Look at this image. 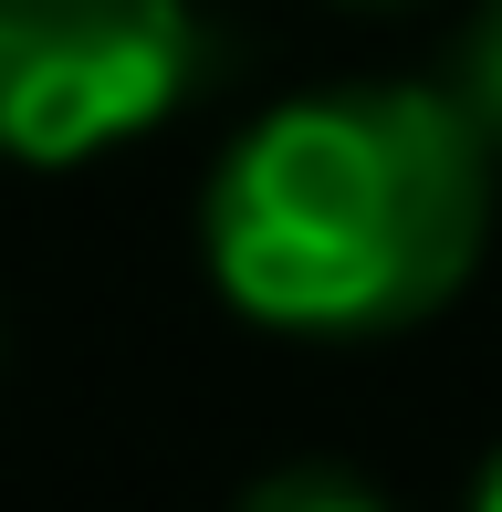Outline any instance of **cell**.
I'll return each instance as SVG.
<instances>
[{
    "mask_svg": "<svg viewBox=\"0 0 502 512\" xmlns=\"http://www.w3.org/2000/svg\"><path fill=\"white\" fill-rule=\"evenodd\" d=\"M492 241V126L461 84L283 95L220 147L199 262L262 335L367 345L429 324Z\"/></svg>",
    "mask_w": 502,
    "mask_h": 512,
    "instance_id": "1",
    "label": "cell"
},
{
    "mask_svg": "<svg viewBox=\"0 0 502 512\" xmlns=\"http://www.w3.org/2000/svg\"><path fill=\"white\" fill-rule=\"evenodd\" d=\"M210 32L189 0H0V168H84L189 105Z\"/></svg>",
    "mask_w": 502,
    "mask_h": 512,
    "instance_id": "2",
    "label": "cell"
},
{
    "mask_svg": "<svg viewBox=\"0 0 502 512\" xmlns=\"http://www.w3.org/2000/svg\"><path fill=\"white\" fill-rule=\"evenodd\" d=\"M241 512H398L367 471H335V460H283L241 492Z\"/></svg>",
    "mask_w": 502,
    "mask_h": 512,
    "instance_id": "3",
    "label": "cell"
},
{
    "mask_svg": "<svg viewBox=\"0 0 502 512\" xmlns=\"http://www.w3.org/2000/svg\"><path fill=\"white\" fill-rule=\"evenodd\" d=\"M461 95H471V115L502 136V0H482L471 32H461Z\"/></svg>",
    "mask_w": 502,
    "mask_h": 512,
    "instance_id": "4",
    "label": "cell"
},
{
    "mask_svg": "<svg viewBox=\"0 0 502 512\" xmlns=\"http://www.w3.org/2000/svg\"><path fill=\"white\" fill-rule=\"evenodd\" d=\"M461 512H502V450L482 460V471H471V502H461Z\"/></svg>",
    "mask_w": 502,
    "mask_h": 512,
    "instance_id": "5",
    "label": "cell"
},
{
    "mask_svg": "<svg viewBox=\"0 0 502 512\" xmlns=\"http://www.w3.org/2000/svg\"><path fill=\"white\" fill-rule=\"evenodd\" d=\"M346 11H398V0H346Z\"/></svg>",
    "mask_w": 502,
    "mask_h": 512,
    "instance_id": "6",
    "label": "cell"
}]
</instances>
